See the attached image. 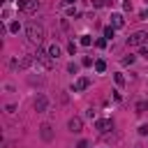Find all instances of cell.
<instances>
[{"mask_svg":"<svg viewBox=\"0 0 148 148\" xmlns=\"http://www.w3.org/2000/svg\"><path fill=\"white\" fill-rule=\"evenodd\" d=\"M25 35H28V39H30L32 44H39V42L44 39V25L37 23V21H30V23L25 25Z\"/></svg>","mask_w":148,"mask_h":148,"instance_id":"cell-1","label":"cell"},{"mask_svg":"<svg viewBox=\"0 0 148 148\" xmlns=\"http://www.w3.org/2000/svg\"><path fill=\"white\" fill-rule=\"evenodd\" d=\"M35 62H39V65H42L44 69H51L56 60H53V58L49 56V51H42V49H39V51L35 53Z\"/></svg>","mask_w":148,"mask_h":148,"instance_id":"cell-2","label":"cell"},{"mask_svg":"<svg viewBox=\"0 0 148 148\" xmlns=\"http://www.w3.org/2000/svg\"><path fill=\"white\" fill-rule=\"evenodd\" d=\"M143 44H148V32H134V35H130L127 37V46H143Z\"/></svg>","mask_w":148,"mask_h":148,"instance_id":"cell-3","label":"cell"},{"mask_svg":"<svg viewBox=\"0 0 148 148\" xmlns=\"http://www.w3.org/2000/svg\"><path fill=\"white\" fill-rule=\"evenodd\" d=\"M32 106H35V111H37V113H44V111L49 109V97H46L44 92H39V95L35 97V102H32Z\"/></svg>","mask_w":148,"mask_h":148,"instance_id":"cell-4","label":"cell"},{"mask_svg":"<svg viewBox=\"0 0 148 148\" xmlns=\"http://www.w3.org/2000/svg\"><path fill=\"white\" fill-rule=\"evenodd\" d=\"M67 130H69L72 134H79V132L83 130V120H81L79 116H74V118H69V123H67Z\"/></svg>","mask_w":148,"mask_h":148,"instance_id":"cell-5","label":"cell"},{"mask_svg":"<svg viewBox=\"0 0 148 148\" xmlns=\"http://www.w3.org/2000/svg\"><path fill=\"white\" fill-rule=\"evenodd\" d=\"M88 86H90V79H88V76H79L76 83L72 86V90H74V92H81V90H86Z\"/></svg>","mask_w":148,"mask_h":148,"instance_id":"cell-6","label":"cell"},{"mask_svg":"<svg viewBox=\"0 0 148 148\" xmlns=\"http://www.w3.org/2000/svg\"><path fill=\"white\" fill-rule=\"evenodd\" d=\"M95 127H97V132H99V134H106V132L113 127V123H111V120H97V123H95Z\"/></svg>","mask_w":148,"mask_h":148,"instance_id":"cell-7","label":"cell"},{"mask_svg":"<svg viewBox=\"0 0 148 148\" xmlns=\"http://www.w3.org/2000/svg\"><path fill=\"white\" fill-rule=\"evenodd\" d=\"M39 134H42V139H44V141H51V139H53V130H51V125H49V123H44V125L39 127Z\"/></svg>","mask_w":148,"mask_h":148,"instance_id":"cell-8","label":"cell"},{"mask_svg":"<svg viewBox=\"0 0 148 148\" xmlns=\"http://www.w3.org/2000/svg\"><path fill=\"white\" fill-rule=\"evenodd\" d=\"M111 23H113V28H123V14H118V12H113L111 14Z\"/></svg>","mask_w":148,"mask_h":148,"instance_id":"cell-9","label":"cell"},{"mask_svg":"<svg viewBox=\"0 0 148 148\" xmlns=\"http://www.w3.org/2000/svg\"><path fill=\"white\" fill-rule=\"evenodd\" d=\"M46 51H49V56H51L53 60H58V58H60V46H58V44H51Z\"/></svg>","mask_w":148,"mask_h":148,"instance_id":"cell-10","label":"cell"},{"mask_svg":"<svg viewBox=\"0 0 148 148\" xmlns=\"http://www.w3.org/2000/svg\"><path fill=\"white\" fill-rule=\"evenodd\" d=\"M113 32H116V28L113 25H106L104 28V39H113Z\"/></svg>","mask_w":148,"mask_h":148,"instance_id":"cell-11","label":"cell"},{"mask_svg":"<svg viewBox=\"0 0 148 148\" xmlns=\"http://www.w3.org/2000/svg\"><path fill=\"white\" fill-rule=\"evenodd\" d=\"M148 109V102H136V113H143Z\"/></svg>","mask_w":148,"mask_h":148,"instance_id":"cell-12","label":"cell"},{"mask_svg":"<svg viewBox=\"0 0 148 148\" xmlns=\"http://www.w3.org/2000/svg\"><path fill=\"white\" fill-rule=\"evenodd\" d=\"M81 44H83V46H90V44H92V37H90V35H83V37H81Z\"/></svg>","mask_w":148,"mask_h":148,"instance_id":"cell-13","label":"cell"},{"mask_svg":"<svg viewBox=\"0 0 148 148\" xmlns=\"http://www.w3.org/2000/svg\"><path fill=\"white\" fill-rule=\"evenodd\" d=\"M95 69H97V72H104V69H106V62H104V60H97V62H95Z\"/></svg>","mask_w":148,"mask_h":148,"instance_id":"cell-14","label":"cell"},{"mask_svg":"<svg viewBox=\"0 0 148 148\" xmlns=\"http://www.w3.org/2000/svg\"><path fill=\"white\" fill-rule=\"evenodd\" d=\"M67 69H69V74H76V72H79V65H76V62H69Z\"/></svg>","mask_w":148,"mask_h":148,"instance_id":"cell-15","label":"cell"},{"mask_svg":"<svg viewBox=\"0 0 148 148\" xmlns=\"http://www.w3.org/2000/svg\"><path fill=\"white\" fill-rule=\"evenodd\" d=\"M113 81H116L118 86H123V83H125V76H123V74H113Z\"/></svg>","mask_w":148,"mask_h":148,"instance_id":"cell-16","label":"cell"},{"mask_svg":"<svg viewBox=\"0 0 148 148\" xmlns=\"http://www.w3.org/2000/svg\"><path fill=\"white\" fill-rule=\"evenodd\" d=\"M67 51H69V53L74 56V53H76V44H74V42H69V46H67Z\"/></svg>","mask_w":148,"mask_h":148,"instance_id":"cell-17","label":"cell"},{"mask_svg":"<svg viewBox=\"0 0 148 148\" xmlns=\"http://www.w3.org/2000/svg\"><path fill=\"white\" fill-rule=\"evenodd\" d=\"M81 62H83V67H90V65H92V58H88V56H86Z\"/></svg>","mask_w":148,"mask_h":148,"instance_id":"cell-18","label":"cell"},{"mask_svg":"<svg viewBox=\"0 0 148 148\" xmlns=\"http://www.w3.org/2000/svg\"><path fill=\"white\" fill-rule=\"evenodd\" d=\"M141 56L148 60V44H143V46H141Z\"/></svg>","mask_w":148,"mask_h":148,"instance_id":"cell-19","label":"cell"},{"mask_svg":"<svg viewBox=\"0 0 148 148\" xmlns=\"http://www.w3.org/2000/svg\"><path fill=\"white\" fill-rule=\"evenodd\" d=\"M9 32H18V23H9Z\"/></svg>","mask_w":148,"mask_h":148,"instance_id":"cell-20","label":"cell"},{"mask_svg":"<svg viewBox=\"0 0 148 148\" xmlns=\"http://www.w3.org/2000/svg\"><path fill=\"white\" fill-rule=\"evenodd\" d=\"M123 9L125 12H132V2H123Z\"/></svg>","mask_w":148,"mask_h":148,"instance_id":"cell-21","label":"cell"},{"mask_svg":"<svg viewBox=\"0 0 148 148\" xmlns=\"http://www.w3.org/2000/svg\"><path fill=\"white\" fill-rule=\"evenodd\" d=\"M123 62H125V65H132V62H134V56H127V58H125Z\"/></svg>","mask_w":148,"mask_h":148,"instance_id":"cell-22","label":"cell"},{"mask_svg":"<svg viewBox=\"0 0 148 148\" xmlns=\"http://www.w3.org/2000/svg\"><path fill=\"white\" fill-rule=\"evenodd\" d=\"M86 116H88V118H92V120H95V118H97V113H95V111H92V109H88V113H86Z\"/></svg>","mask_w":148,"mask_h":148,"instance_id":"cell-23","label":"cell"},{"mask_svg":"<svg viewBox=\"0 0 148 148\" xmlns=\"http://www.w3.org/2000/svg\"><path fill=\"white\" fill-rule=\"evenodd\" d=\"M139 134H148V125H141L139 127Z\"/></svg>","mask_w":148,"mask_h":148,"instance_id":"cell-24","label":"cell"},{"mask_svg":"<svg viewBox=\"0 0 148 148\" xmlns=\"http://www.w3.org/2000/svg\"><path fill=\"white\" fill-rule=\"evenodd\" d=\"M104 5V0H92V7H102Z\"/></svg>","mask_w":148,"mask_h":148,"instance_id":"cell-25","label":"cell"},{"mask_svg":"<svg viewBox=\"0 0 148 148\" xmlns=\"http://www.w3.org/2000/svg\"><path fill=\"white\" fill-rule=\"evenodd\" d=\"M76 148H88V141H79V146Z\"/></svg>","mask_w":148,"mask_h":148,"instance_id":"cell-26","label":"cell"},{"mask_svg":"<svg viewBox=\"0 0 148 148\" xmlns=\"http://www.w3.org/2000/svg\"><path fill=\"white\" fill-rule=\"evenodd\" d=\"M62 2H67V5H74V2H76V0H62Z\"/></svg>","mask_w":148,"mask_h":148,"instance_id":"cell-27","label":"cell"},{"mask_svg":"<svg viewBox=\"0 0 148 148\" xmlns=\"http://www.w3.org/2000/svg\"><path fill=\"white\" fill-rule=\"evenodd\" d=\"M141 16H143V18H148V9H146V12H143V14H141Z\"/></svg>","mask_w":148,"mask_h":148,"instance_id":"cell-28","label":"cell"}]
</instances>
